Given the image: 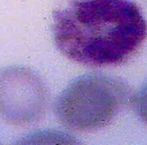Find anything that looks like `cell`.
I'll list each match as a JSON object with an SVG mask.
<instances>
[{
  "mask_svg": "<svg viewBox=\"0 0 147 145\" xmlns=\"http://www.w3.org/2000/svg\"><path fill=\"white\" fill-rule=\"evenodd\" d=\"M55 43L65 57L89 67L126 63L147 37V22L131 0H65L53 12Z\"/></svg>",
  "mask_w": 147,
  "mask_h": 145,
  "instance_id": "cell-1",
  "label": "cell"
},
{
  "mask_svg": "<svg viewBox=\"0 0 147 145\" xmlns=\"http://www.w3.org/2000/svg\"><path fill=\"white\" fill-rule=\"evenodd\" d=\"M130 92L122 80L102 74L85 75L71 83L55 102V115L67 128L90 132L110 124Z\"/></svg>",
  "mask_w": 147,
  "mask_h": 145,
  "instance_id": "cell-2",
  "label": "cell"
},
{
  "mask_svg": "<svg viewBox=\"0 0 147 145\" xmlns=\"http://www.w3.org/2000/svg\"><path fill=\"white\" fill-rule=\"evenodd\" d=\"M47 105L45 82L32 69L11 65L0 69V119L25 126L43 117Z\"/></svg>",
  "mask_w": 147,
  "mask_h": 145,
  "instance_id": "cell-3",
  "label": "cell"
},
{
  "mask_svg": "<svg viewBox=\"0 0 147 145\" xmlns=\"http://www.w3.org/2000/svg\"><path fill=\"white\" fill-rule=\"evenodd\" d=\"M134 107L139 118L147 125V82L135 96Z\"/></svg>",
  "mask_w": 147,
  "mask_h": 145,
  "instance_id": "cell-4",
  "label": "cell"
}]
</instances>
